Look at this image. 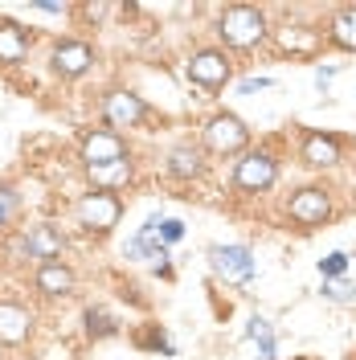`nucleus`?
<instances>
[{
	"label": "nucleus",
	"mask_w": 356,
	"mask_h": 360,
	"mask_svg": "<svg viewBox=\"0 0 356 360\" xmlns=\"http://www.w3.org/2000/svg\"><path fill=\"white\" fill-rule=\"evenodd\" d=\"M13 250H17L21 258H45V262H49V258L62 250V238H58L49 225H33V229H29V233H25Z\"/></svg>",
	"instance_id": "obj_10"
},
{
	"label": "nucleus",
	"mask_w": 356,
	"mask_h": 360,
	"mask_svg": "<svg viewBox=\"0 0 356 360\" xmlns=\"http://www.w3.org/2000/svg\"><path fill=\"white\" fill-rule=\"evenodd\" d=\"M205 143H209L213 152H238L246 143L242 119H234V115H213V119L205 123Z\"/></svg>",
	"instance_id": "obj_6"
},
{
	"label": "nucleus",
	"mask_w": 356,
	"mask_h": 360,
	"mask_svg": "<svg viewBox=\"0 0 356 360\" xmlns=\"http://www.w3.org/2000/svg\"><path fill=\"white\" fill-rule=\"evenodd\" d=\"M246 332H250V340L258 344V356H262V360H274V328H270V319L254 315Z\"/></svg>",
	"instance_id": "obj_17"
},
{
	"label": "nucleus",
	"mask_w": 356,
	"mask_h": 360,
	"mask_svg": "<svg viewBox=\"0 0 356 360\" xmlns=\"http://www.w3.org/2000/svg\"><path fill=\"white\" fill-rule=\"evenodd\" d=\"M344 270H348V254H340V250H336V254H328V258L319 262V274H324V278H340Z\"/></svg>",
	"instance_id": "obj_22"
},
{
	"label": "nucleus",
	"mask_w": 356,
	"mask_h": 360,
	"mask_svg": "<svg viewBox=\"0 0 356 360\" xmlns=\"http://www.w3.org/2000/svg\"><path fill=\"white\" fill-rule=\"evenodd\" d=\"M152 225H156L160 246H172V242H180V238H184V225H180V221H160V217H152Z\"/></svg>",
	"instance_id": "obj_21"
},
{
	"label": "nucleus",
	"mask_w": 356,
	"mask_h": 360,
	"mask_svg": "<svg viewBox=\"0 0 356 360\" xmlns=\"http://www.w3.org/2000/svg\"><path fill=\"white\" fill-rule=\"evenodd\" d=\"M279 45L291 49V53H315L319 37H315L307 25H283V29H279Z\"/></svg>",
	"instance_id": "obj_16"
},
{
	"label": "nucleus",
	"mask_w": 356,
	"mask_h": 360,
	"mask_svg": "<svg viewBox=\"0 0 356 360\" xmlns=\"http://www.w3.org/2000/svg\"><path fill=\"white\" fill-rule=\"evenodd\" d=\"M324 295H328L332 303H352V287H348V283H328Z\"/></svg>",
	"instance_id": "obj_24"
},
{
	"label": "nucleus",
	"mask_w": 356,
	"mask_h": 360,
	"mask_svg": "<svg viewBox=\"0 0 356 360\" xmlns=\"http://www.w3.org/2000/svg\"><path fill=\"white\" fill-rule=\"evenodd\" d=\"M328 213H332V201H328L324 188H303V193L291 197V217L299 225H324Z\"/></svg>",
	"instance_id": "obj_7"
},
{
	"label": "nucleus",
	"mask_w": 356,
	"mask_h": 360,
	"mask_svg": "<svg viewBox=\"0 0 356 360\" xmlns=\"http://www.w3.org/2000/svg\"><path fill=\"white\" fill-rule=\"evenodd\" d=\"M94 62V53H90L87 41H62L58 49H53V66H58V74H82V70Z\"/></svg>",
	"instance_id": "obj_11"
},
{
	"label": "nucleus",
	"mask_w": 356,
	"mask_h": 360,
	"mask_svg": "<svg viewBox=\"0 0 356 360\" xmlns=\"http://www.w3.org/2000/svg\"><path fill=\"white\" fill-rule=\"evenodd\" d=\"M209 266L217 270V278H225V283H250L258 262L246 246H213L209 250Z\"/></svg>",
	"instance_id": "obj_3"
},
{
	"label": "nucleus",
	"mask_w": 356,
	"mask_h": 360,
	"mask_svg": "<svg viewBox=\"0 0 356 360\" xmlns=\"http://www.w3.org/2000/svg\"><path fill=\"white\" fill-rule=\"evenodd\" d=\"M274 176H279L274 156H267V152H250V156H242L238 168H234V188H242V193H262V188L274 184Z\"/></svg>",
	"instance_id": "obj_2"
},
{
	"label": "nucleus",
	"mask_w": 356,
	"mask_h": 360,
	"mask_svg": "<svg viewBox=\"0 0 356 360\" xmlns=\"http://www.w3.org/2000/svg\"><path fill=\"white\" fill-rule=\"evenodd\" d=\"M82 160H87V168H103V164L127 160L119 131H90L87 139H82Z\"/></svg>",
	"instance_id": "obj_5"
},
{
	"label": "nucleus",
	"mask_w": 356,
	"mask_h": 360,
	"mask_svg": "<svg viewBox=\"0 0 356 360\" xmlns=\"http://www.w3.org/2000/svg\"><path fill=\"white\" fill-rule=\"evenodd\" d=\"M332 41L344 49H356V8H344L332 17Z\"/></svg>",
	"instance_id": "obj_18"
},
{
	"label": "nucleus",
	"mask_w": 356,
	"mask_h": 360,
	"mask_svg": "<svg viewBox=\"0 0 356 360\" xmlns=\"http://www.w3.org/2000/svg\"><path fill=\"white\" fill-rule=\"evenodd\" d=\"M90 180L103 184V188H115V184H127L132 180V164L119 160V164H103V168H90Z\"/></svg>",
	"instance_id": "obj_19"
},
{
	"label": "nucleus",
	"mask_w": 356,
	"mask_h": 360,
	"mask_svg": "<svg viewBox=\"0 0 356 360\" xmlns=\"http://www.w3.org/2000/svg\"><path fill=\"white\" fill-rule=\"evenodd\" d=\"M217 33L225 37V45H234V49H250V45L262 41V33H267V21H262V13L258 8H229L217 25Z\"/></svg>",
	"instance_id": "obj_1"
},
{
	"label": "nucleus",
	"mask_w": 356,
	"mask_h": 360,
	"mask_svg": "<svg viewBox=\"0 0 356 360\" xmlns=\"http://www.w3.org/2000/svg\"><path fill=\"white\" fill-rule=\"evenodd\" d=\"M332 74H336V70H332V66H324V70H315V82H319V86H328V82H332Z\"/></svg>",
	"instance_id": "obj_26"
},
{
	"label": "nucleus",
	"mask_w": 356,
	"mask_h": 360,
	"mask_svg": "<svg viewBox=\"0 0 356 360\" xmlns=\"http://www.w3.org/2000/svg\"><path fill=\"white\" fill-rule=\"evenodd\" d=\"M168 172H172V176H197L201 172V152L197 148H177L172 160H168Z\"/></svg>",
	"instance_id": "obj_20"
},
{
	"label": "nucleus",
	"mask_w": 356,
	"mask_h": 360,
	"mask_svg": "<svg viewBox=\"0 0 356 360\" xmlns=\"http://www.w3.org/2000/svg\"><path fill=\"white\" fill-rule=\"evenodd\" d=\"M189 78L201 82V86H222L225 78H229V62H225V53H213V49L193 53V62H189Z\"/></svg>",
	"instance_id": "obj_8"
},
{
	"label": "nucleus",
	"mask_w": 356,
	"mask_h": 360,
	"mask_svg": "<svg viewBox=\"0 0 356 360\" xmlns=\"http://www.w3.org/2000/svg\"><path fill=\"white\" fill-rule=\"evenodd\" d=\"M29 311H21L17 303H0V344H21L29 336Z\"/></svg>",
	"instance_id": "obj_12"
},
{
	"label": "nucleus",
	"mask_w": 356,
	"mask_h": 360,
	"mask_svg": "<svg viewBox=\"0 0 356 360\" xmlns=\"http://www.w3.org/2000/svg\"><path fill=\"white\" fill-rule=\"evenodd\" d=\"M267 86H270V78H242L238 90H242V94H254V90H267Z\"/></svg>",
	"instance_id": "obj_25"
},
{
	"label": "nucleus",
	"mask_w": 356,
	"mask_h": 360,
	"mask_svg": "<svg viewBox=\"0 0 356 360\" xmlns=\"http://www.w3.org/2000/svg\"><path fill=\"white\" fill-rule=\"evenodd\" d=\"M25 53H29V37H25V29L0 21V62H4V66H17V62H25Z\"/></svg>",
	"instance_id": "obj_13"
},
{
	"label": "nucleus",
	"mask_w": 356,
	"mask_h": 360,
	"mask_svg": "<svg viewBox=\"0 0 356 360\" xmlns=\"http://www.w3.org/2000/svg\"><path fill=\"white\" fill-rule=\"evenodd\" d=\"M103 111H107V123L111 127H135L144 119V103L135 94H127V90H115V94H107Z\"/></svg>",
	"instance_id": "obj_9"
},
{
	"label": "nucleus",
	"mask_w": 356,
	"mask_h": 360,
	"mask_svg": "<svg viewBox=\"0 0 356 360\" xmlns=\"http://www.w3.org/2000/svg\"><path fill=\"white\" fill-rule=\"evenodd\" d=\"M13 213H17V193L13 188H0V225L13 221Z\"/></svg>",
	"instance_id": "obj_23"
},
{
	"label": "nucleus",
	"mask_w": 356,
	"mask_h": 360,
	"mask_svg": "<svg viewBox=\"0 0 356 360\" xmlns=\"http://www.w3.org/2000/svg\"><path fill=\"white\" fill-rule=\"evenodd\" d=\"M303 160H307L312 168H328V164L340 160V143L328 139V135H307V139H303Z\"/></svg>",
	"instance_id": "obj_14"
},
{
	"label": "nucleus",
	"mask_w": 356,
	"mask_h": 360,
	"mask_svg": "<svg viewBox=\"0 0 356 360\" xmlns=\"http://www.w3.org/2000/svg\"><path fill=\"white\" fill-rule=\"evenodd\" d=\"M37 287H42L45 295H70V287H74V274H70L62 262H45V266L37 270Z\"/></svg>",
	"instance_id": "obj_15"
},
{
	"label": "nucleus",
	"mask_w": 356,
	"mask_h": 360,
	"mask_svg": "<svg viewBox=\"0 0 356 360\" xmlns=\"http://www.w3.org/2000/svg\"><path fill=\"white\" fill-rule=\"evenodd\" d=\"M119 201H115L111 193H87L82 201H78V221L87 225V229H94V233H107V229H115L119 225Z\"/></svg>",
	"instance_id": "obj_4"
}]
</instances>
